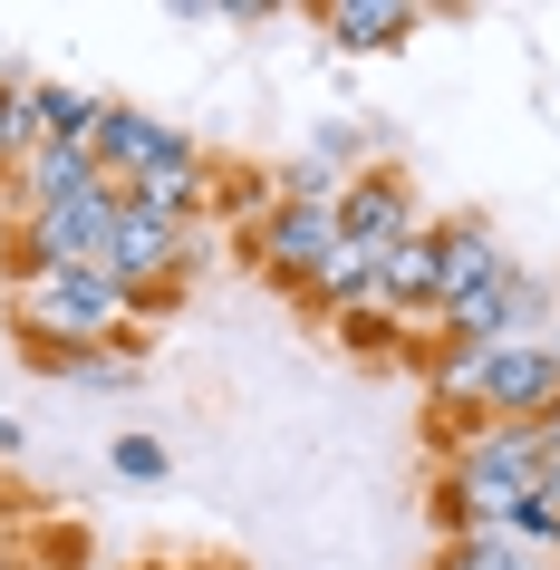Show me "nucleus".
Wrapping results in <instances>:
<instances>
[{"instance_id":"nucleus-1","label":"nucleus","mask_w":560,"mask_h":570,"mask_svg":"<svg viewBox=\"0 0 560 570\" xmlns=\"http://www.w3.org/2000/svg\"><path fill=\"white\" fill-rule=\"evenodd\" d=\"M117 184L97 175H78L68 194H49V204H30L10 233H0V262H10V291L20 281H39V271H68V262H107V233H117Z\"/></svg>"},{"instance_id":"nucleus-2","label":"nucleus","mask_w":560,"mask_h":570,"mask_svg":"<svg viewBox=\"0 0 560 570\" xmlns=\"http://www.w3.org/2000/svg\"><path fill=\"white\" fill-rule=\"evenodd\" d=\"M213 262V223H184V213H155L126 194L117 204V233H107V271H117L136 301H175L184 281H204Z\"/></svg>"},{"instance_id":"nucleus-3","label":"nucleus","mask_w":560,"mask_h":570,"mask_svg":"<svg viewBox=\"0 0 560 570\" xmlns=\"http://www.w3.org/2000/svg\"><path fill=\"white\" fill-rule=\"evenodd\" d=\"M233 252L262 271V281H281V291H310L320 262L338 252V204H271L252 233H233Z\"/></svg>"},{"instance_id":"nucleus-4","label":"nucleus","mask_w":560,"mask_h":570,"mask_svg":"<svg viewBox=\"0 0 560 570\" xmlns=\"http://www.w3.org/2000/svg\"><path fill=\"white\" fill-rule=\"evenodd\" d=\"M483 416L541 425L560 406V338H483Z\"/></svg>"},{"instance_id":"nucleus-5","label":"nucleus","mask_w":560,"mask_h":570,"mask_svg":"<svg viewBox=\"0 0 560 570\" xmlns=\"http://www.w3.org/2000/svg\"><path fill=\"white\" fill-rule=\"evenodd\" d=\"M415 223H425V213H415V194H406V175H396V165H357V175L338 184V242H348V252H367V262H386Z\"/></svg>"},{"instance_id":"nucleus-6","label":"nucleus","mask_w":560,"mask_h":570,"mask_svg":"<svg viewBox=\"0 0 560 570\" xmlns=\"http://www.w3.org/2000/svg\"><path fill=\"white\" fill-rule=\"evenodd\" d=\"M502 271H512V252H502V233L483 223V213L435 223V320L464 309V301H483V291H502Z\"/></svg>"},{"instance_id":"nucleus-7","label":"nucleus","mask_w":560,"mask_h":570,"mask_svg":"<svg viewBox=\"0 0 560 570\" xmlns=\"http://www.w3.org/2000/svg\"><path fill=\"white\" fill-rule=\"evenodd\" d=\"M165 136H175L165 117L126 107V97H97V126H88V165H97L107 184H117V194H136V175H146L155 155H165Z\"/></svg>"},{"instance_id":"nucleus-8","label":"nucleus","mask_w":560,"mask_h":570,"mask_svg":"<svg viewBox=\"0 0 560 570\" xmlns=\"http://www.w3.org/2000/svg\"><path fill=\"white\" fill-rule=\"evenodd\" d=\"M415 20H425L415 0H320V10H310V30H320L338 59H386V49H406Z\"/></svg>"},{"instance_id":"nucleus-9","label":"nucleus","mask_w":560,"mask_h":570,"mask_svg":"<svg viewBox=\"0 0 560 570\" xmlns=\"http://www.w3.org/2000/svg\"><path fill=\"white\" fill-rule=\"evenodd\" d=\"M377 309H396L406 330H435V223H415L377 262Z\"/></svg>"},{"instance_id":"nucleus-10","label":"nucleus","mask_w":560,"mask_h":570,"mask_svg":"<svg viewBox=\"0 0 560 570\" xmlns=\"http://www.w3.org/2000/svg\"><path fill=\"white\" fill-rule=\"evenodd\" d=\"M299 301H310V309H328V320H348V309H377V262L338 242V252L320 262V281H310Z\"/></svg>"},{"instance_id":"nucleus-11","label":"nucleus","mask_w":560,"mask_h":570,"mask_svg":"<svg viewBox=\"0 0 560 570\" xmlns=\"http://www.w3.org/2000/svg\"><path fill=\"white\" fill-rule=\"evenodd\" d=\"M30 126H39V146H78V155H88L97 97L88 88H59V78H30Z\"/></svg>"},{"instance_id":"nucleus-12","label":"nucleus","mask_w":560,"mask_h":570,"mask_svg":"<svg viewBox=\"0 0 560 570\" xmlns=\"http://www.w3.org/2000/svg\"><path fill=\"white\" fill-rule=\"evenodd\" d=\"M502 338H551V281L522 271V262H512V281H502Z\"/></svg>"},{"instance_id":"nucleus-13","label":"nucleus","mask_w":560,"mask_h":570,"mask_svg":"<svg viewBox=\"0 0 560 570\" xmlns=\"http://www.w3.org/2000/svg\"><path fill=\"white\" fill-rule=\"evenodd\" d=\"M435 570H541V561H531L512 532H454L435 551Z\"/></svg>"},{"instance_id":"nucleus-14","label":"nucleus","mask_w":560,"mask_h":570,"mask_svg":"<svg viewBox=\"0 0 560 570\" xmlns=\"http://www.w3.org/2000/svg\"><path fill=\"white\" fill-rule=\"evenodd\" d=\"M338 338H348L357 358H406V320H396V309H348V320H338Z\"/></svg>"},{"instance_id":"nucleus-15","label":"nucleus","mask_w":560,"mask_h":570,"mask_svg":"<svg viewBox=\"0 0 560 570\" xmlns=\"http://www.w3.org/2000/svg\"><path fill=\"white\" fill-rule=\"evenodd\" d=\"M107 464H117L126 483H165V474H175V454H165V435H146V425H136V435H117V454H107Z\"/></svg>"},{"instance_id":"nucleus-16","label":"nucleus","mask_w":560,"mask_h":570,"mask_svg":"<svg viewBox=\"0 0 560 570\" xmlns=\"http://www.w3.org/2000/svg\"><path fill=\"white\" fill-rule=\"evenodd\" d=\"M10 454H20V425H10V416H0V464H10Z\"/></svg>"},{"instance_id":"nucleus-17","label":"nucleus","mask_w":560,"mask_h":570,"mask_svg":"<svg viewBox=\"0 0 560 570\" xmlns=\"http://www.w3.org/2000/svg\"><path fill=\"white\" fill-rule=\"evenodd\" d=\"M0 570H39V561H30V551H0Z\"/></svg>"},{"instance_id":"nucleus-18","label":"nucleus","mask_w":560,"mask_h":570,"mask_svg":"<svg viewBox=\"0 0 560 570\" xmlns=\"http://www.w3.org/2000/svg\"><path fill=\"white\" fill-rule=\"evenodd\" d=\"M551 551H560V522H551Z\"/></svg>"}]
</instances>
